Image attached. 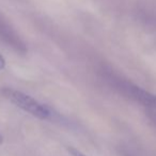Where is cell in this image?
I'll use <instances>...</instances> for the list:
<instances>
[{
    "label": "cell",
    "mask_w": 156,
    "mask_h": 156,
    "mask_svg": "<svg viewBox=\"0 0 156 156\" xmlns=\"http://www.w3.org/2000/svg\"><path fill=\"white\" fill-rule=\"evenodd\" d=\"M0 94L11 103H13L17 107L31 114L32 116L39 118V119L46 120L49 118L50 112L48 107L40 103L32 97L24 94L23 91L16 90V89L10 88V87H3L0 90Z\"/></svg>",
    "instance_id": "1"
},
{
    "label": "cell",
    "mask_w": 156,
    "mask_h": 156,
    "mask_svg": "<svg viewBox=\"0 0 156 156\" xmlns=\"http://www.w3.org/2000/svg\"><path fill=\"white\" fill-rule=\"evenodd\" d=\"M4 67H6V61H4L3 56L0 54V70L3 69Z\"/></svg>",
    "instance_id": "4"
},
{
    "label": "cell",
    "mask_w": 156,
    "mask_h": 156,
    "mask_svg": "<svg viewBox=\"0 0 156 156\" xmlns=\"http://www.w3.org/2000/svg\"><path fill=\"white\" fill-rule=\"evenodd\" d=\"M3 144V137H2V135H0V144Z\"/></svg>",
    "instance_id": "5"
},
{
    "label": "cell",
    "mask_w": 156,
    "mask_h": 156,
    "mask_svg": "<svg viewBox=\"0 0 156 156\" xmlns=\"http://www.w3.org/2000/svg\"><path fill=\"white\" fill-rule=\"evenodd\" d=\"M67 150L72 156H87V155L83 154L82 152H80L79 150H77L76 148H73V147H67Z\"/></svg>",
    "instance_id": "3"
},
{
    "label": "cell",
    "mask_w": 156,
    "mask_h": 156,
    "mask_svg": "<svg viewBox=\"0 0 156 156\" xmlns=\"http://www.w3.org/2000/svg\"><path fill=\"white\" fill-rule=\"evenodd\" d=\"M118 84L121 86V89L124 94L129 96L131 99L139 102L143 106H146L150 109H156V94H151L144 89L140 88L139 86L133 85L128 82H120Z\"/></svg>",
    "instance_id": "2"
}]
</instances>
